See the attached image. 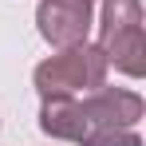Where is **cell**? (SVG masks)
I'll list each match as a JSON object with an SVG mask.
<instances>
[{"label": "cell", "instance_id": "7a4b0ae2", "mask_svg": "<svg viewBox=\"0 0 146 146\" xmlns=\"http://www.w3.org/2000/svg\"><path fill=\"white\" fill-rule=\"evenodd\" d=\"M99 51L126 75H142V8L138 0H107Z\"/></svg>", "mask_w": 146, "mask_h": 146}, {"label": "cell", "instance_id": "6da1fadb", "mask_svg": "<svg viewBox=\"0 0 146 146\" xmlns=\"http://www.w3.org/2000/svg\"><path fill=\"white\" fill-rule=\"evenodd\" d=\"M103 79H107V59L99 48L87 44H71L36 67V87L44 99H71L79 91H95L103 87Z\"/></svg>", "mask_w": 146, "mask_h": 146}, {"label": "cell", "instance_id": "3957f363", "mask_svg": "<svg viewBox=\"0 0 146 146\" xmlns=\"http://www.w3.org/2000/svg\"><path fill=\"white\" fill-rule=\"evenodd\" d=\"M91 4L95 0H44L36 12L40 36L55 48H71L83 44L91 32Z\"/></svg>", "mask_w": 146, "mask_h": 146}]
</instances>
